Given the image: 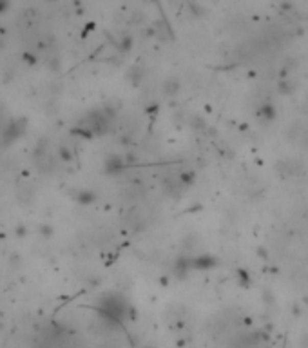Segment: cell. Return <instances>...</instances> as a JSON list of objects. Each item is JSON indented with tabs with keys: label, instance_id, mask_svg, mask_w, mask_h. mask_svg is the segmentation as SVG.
<instances>
[{
	"label": "cell",
	"instance_id": "6da1fadb",
	"mask_svg": "<svg viewBox=\"0 0 308 348\" xmlns=\"http://www.w3.org/2000/svg\"><path fill=\"white\" fill-rule=\"evenodd\" d=\"M26 124H28L26 118H16V120H13L11 124L8 125V129L4 131V138H2L4 145H9L15 140H18L26 132Z\"/></svg>",
	"mask_w": 308,
	"mask_h": 348
}]
</instances>
